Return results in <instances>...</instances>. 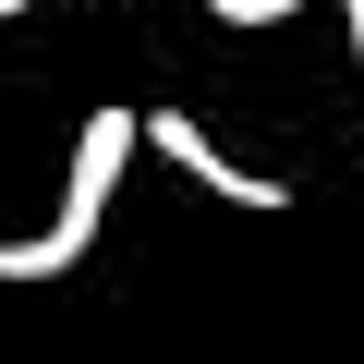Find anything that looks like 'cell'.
<instances>
[{
    "label": "cell",
    "mask_w": 364,
    "mask_h": 364,
    "mask_svg": "<svg viewBox=\"0 0 364 364\" xmlns=\"http://www.w3.org/2000/svg\"><path fill=\"white\" fill-rule=\"evenodd\" d=\"M134 146H146V122H134L122 97L85 109V122H73V158H61V207H49V231L0 243V279H73V267L97 255V231H109V195L134 182Z\"/></svg>",
    "instance_id": "cell-1"
},
{
    "label": "cell",
    "mask_w": 364,
    "mask_h": 364,
    "mask_svg": "<svg viewBox=\"0 0 364 364\" xmlns=\"http://www.w3.org/2000/svg\"><path fill=\"white\" fill-rule=\"evenodd\" d=\"M146 146H158L182 182H195V195H219V207H255V219H279V207H291V182H255L207 122H182V109H158V122H146Z\"/></svg>",
    "instance_id": "cell-2"
},
{
    "label": "cell",
    "mask_w": 364,
    "mask_h": 364,
    "mask_svg": "<svg viewBox=\"0 0 364 364\" xmlns=\"http://www.w3.org/2000/svg\"><path fill=\"white\" fill-rule=\"evenodd\" d=\"M219 25H279V13H304V0H207Z\"/></svg>",
    "instance_id": "cell-3"
},
{
    "label": "cell",
    "mask_w": 364,
    "mask_h": 364,
    "mask_svg": "<svg viewBox=\"0 0 364 364\" xmlns=\"http://www.w3.org/2000/svg\"><path fill=\"white\" fill-rule=\"evenodd\" d=\"M340 25H352V61H364V0H340Z\"/></svg>",
    "instance_id": "cell-4"
},
{
    "label": "cell",
    "mask_w": 364,
    "mask_h": 364,
    "mask_svg": "<svg viewBox=\"0 0 364 364\" xmlns=\"http://www.w3.org/2000/svg\"><path fill=\"white\" fill-rule=\"evenodd\" d=\"M0 13H37V0H0Z\"/></svg>",
    "instance_id": "cell-5"
}]
</instances>
